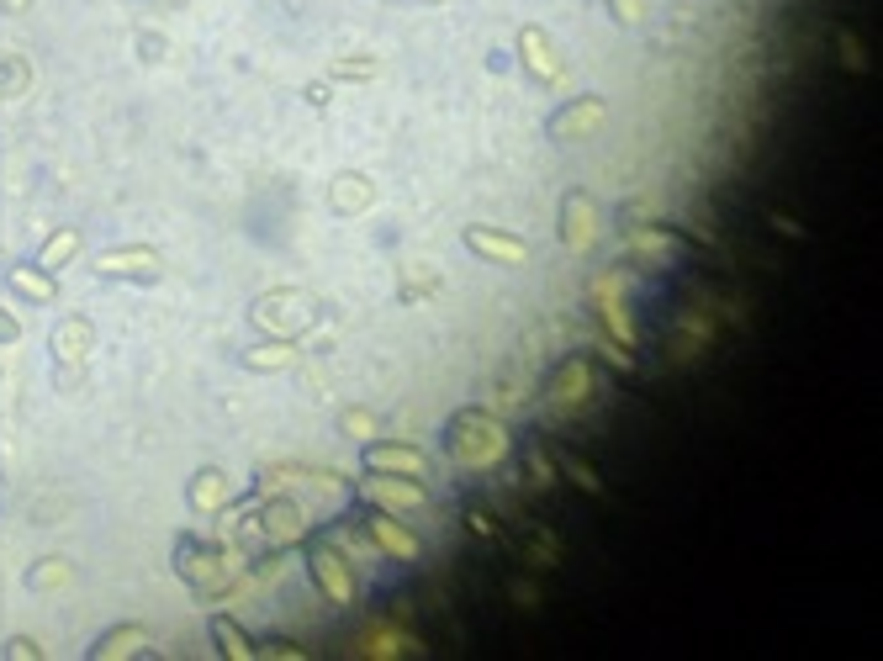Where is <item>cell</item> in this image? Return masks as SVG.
Here are the masks:
<instances>
[{
	"label": "cell",
	"instance_id": "1f68e13d",
	"mask_svg": "<svg viewBox=\"0 0 883 661\" xmlns=\"http://www.w3.org/2000/svg\"><path fill=\"white\" fill-rule=\"evenodd\" d=\"M524 466H529V482H535V487H550V482H556V471H550V461H545V455H540L535 445H529Z\"/></svg>",
	"mask_w": 883,
	"mask_h": 661
},
{
	"label": "cell",
	"instance_id": "7c38bea8",
	"mask_svg": "<svg viewBox=\"0 0 883 661\" xmlns=\"http://www.w3.org/2000/svg\"><path fill=\"white\" fill-rule=\"evenodd\" d=\"M365 471H392V476H429V455L413 445H397V439H365L360 450Z\"/></svg>",
	"mask_w": 883,
	"mask_h": 661
},
{
	"label": "cell",
	"instance_id": "f1b7e54d",
	"mask_svg": "<svg viewBox=\"0 0 883 661\" xmlns=\"http://www.w3.org/2000/svg\"><path fill=\"white\" fill-rule=\"evenodd\" d=\"M360 651L371 656V661H397L402 656V640L397 635H371V640H360Z\"/></svg>",
	"mask_w": 883,
	"mask_h": 661
},
{
	"label": "cell",
	"instance_id": "5b68a950",
	"mask_svg": "<svg viewBox=\"0 0 883 661\" xmlns=\"http://www.w3.org/2000/svg\"><path fill=\"white\" fill-rule=\"evenodd\" d=\"M461 244L476 254V260H487V265H508V270L529 265V238H524V233H508V228L471 223V228L461 233Z\"/></svg>",
	"mask_w": 883,
	"mask_h": 661
},
{
	"label": "cell",
	"instance_id": "3957f363",
	"mask_svg": "<svg viewBox=\"0 0 883 661\" xmlns=\"http://www.w3.org/2000/svg\"><path fill=\"white\" fill-rule=\"evenodd\" d=\"M254 328H265L270 339H297L302 328L318 323V297L302 286H286V291H265L260 302L249 307Z\"/></svg>",
	"mask_w": 883,
	"mask_h": 661
},
{
	"label": "cell",
	"instance_id": "f546056e",
	"mask_svg": "<svg viewBox=\"0 0 883 661\" xmlns=\"http://www.w3.org/2000/svg\"><path fill=\"white\" fill-rule=\"evenodd\" d=\"M609 16L619 27H640L646 22V0H609Z\"/></svg>",
	"mask_w": 883,
	"mask_h": 661
},
{
	"label": "cell",
	"instance_id": "4316f807",
	"mask_svg": "<svg viewBox=\"0 0 883 661\" xmlns=\"http://www.w3.org/2000/svg\"><path fill=\"white\" fill-rule=\"evenodd\" d=\"M59 582H69V561H59V556H48L43 566L27 572V587H59Z\"/></svg>",
	"mask_w": 883,
	"mask_h": 661
},
{
	"label": "cell",
	"instance_id": "e0dca14e",
	"mask_svg": "<svg viewBox=\"0 0 883 661\" xmlns=\"http://www.w3.org/2000/svg\"><path fill=\"white\" fill-rule=\"evenodd\" d=\"M154 651V635L143 624H117L106 630L96 646H90V661H133V656H149Z\"/></svg>",
	"mask_w": 883,
	"mask_h": 661
},
{
	"label": "cell",
	"instance_id": "cb8c5ba5",
	"mask_svg": "<svg viewBox=\"0 0 883 661\" xmlns=\"http://www.w3.org/2000/svg\"><path fill=\"white\" fill-rule=\"evenodd\" d=\"M598 318H603V328H609V339L619 344V350H635V323H630V307L614 302V297H603V302H598Z\"/></svg>",
	"mask_w": 883,
	"mask_h": 661
},
{
	"label": "cell",
	"instance_id": "277c9868",
	"mask_svg": "<svg viewBox=\"0 0 883 661\" xmlns=\"http://www.w3.org/2000/svg\"><path fill=\"white\" fill-rule=\"evenodd\" d=\"M307 577H312V587H318L328 603H334V609H349V603L360 598L355 561H349L334 540H312L307 545Z\"/></svg>",
	"mask_w": 883,
	"mask_h": 661
},
{
	"label": "cell",
	"instance_id": "4fadbf2b",
	"mask_svg": "<svg viewBox=\"0 0 883 661\" xmlns=\"http://www.w3.org/2000/svg\"><path fill=\"white\" fill-rule=\"evenodd\" d=\"M376 207V186L360 170H339L334 186H328V212L334 217H365Z\"/></svg>",
	"mask_w": 883,
	"mask_h": 661
},
{
	"label": "cell",
	"instance_id": "d6a6232c",
	"mask_svg": "<svg viewBox=\"0 0 883 661\" xmlns=\"http://www.w3.org/2000/svg\"><path fill=\"white\" fill-rule=\"evenodd\" d=\"M6 656H11V661H22V656H27V661H38V656H43V646H38V640H22V635H16L11 646H6Z\"/></svg>",
	"mask_w": 883,
	"mask_h": 661
},
{
	"label": "cell",
	"instance_id": "30bf717a",
	"mask_svg": "<svg viewBox=\"0 0 883 661\" xmlns=\"http://www.w3.org/2000/svg\"><path fill=\"white\" fill-rule=\"evenodd\" d=\"M593 244H598V201L587 191H566L561 196V249L587 254Z\"/></svg>",
	"mask_w": 883,
	"mask_h": 661
},
{
	"label": "cell",
	"instance_id": "5bb4252c",
	"mask_svg": "<svg viewBox=\"0 0 883 661\" xmlns=\"http://www.w3.org/2000/svg\"><path fill=\"white\" fill-rule=\"evenodd\" d=\"M365 529H371V540L381 556H392V561H413L418 556V540L408 535V529L397 524V513H386V508H365Z\"/></svg>",
	"mask_w": 883,
	"mask_h": 661
},
{
	"label": "cell",
	"instance_id": "9c48e42d",
	"mask_svg": "<svg viewBox=\"0 0 883 661\" xmlns=\"http://www.w3.org/2000/svg\"><path fill=\"white\" fill-rule=\"evenodd\" d=\"M254 529H260V540L265 545H302L307 540V513H302V503H291V498H265L260 503V513H254Z\"/></svg>",
	"mask_w": 883,
	"mask_h": 661
},
{
	"label": "cell",
	"instance_id": "8fae6325",
	"mask_svg": "<svg viewBox=\"0 0 883 661\" xmlns=\"http://www.w3.org/2000/svg\"><path fill=\"white\" fill-rule=\"evenodd\" d=\"M238 498V487H233V476L223 466H201L191 482H186V503L191 513H201V519H217V513H228V503Z\"/></svg>",
	"mask_w": 883,
	"mask_h": 661
},
{
	"label": "cell",
	"instance_id": "2e32d148",
	"mask_svg": "<svg viewBox=\"0 0 883 661\" xmlns=\"http://www.w3.org/2000/svg\"><path fill=\"white\" fill-rule=\"evenodd\" d=\"M96 270L106 281H159V254L154 249H106Z\"/></svg>",
	"mask_w": 883,
	"mask_h": 661
},
{
	"label": "cell",
	"instance_id": "83f0119b",
	"mask_svg": "<svg viewBox=\"0 0 883 661\" xmlns=\"http://www.w3.org/2000/svg\"><path fill=\"white\" fill-rule=\"evenodd\" d=\"M339 429H344L349 439H360V445H365V439H376V413H365V408H349V413L339 418Z\"/></svg>",
	"mask_w": 883,
	"mask_h": 661
},
{
	"label": "cell",
	"instance_id": "ba28073f",
	"mask_svg": "<svg viewBox=\"0 0 883 661\" xmlns=\"http://www.w3.org/2000/svg\"><path fill=\"white\" fill-rule=\"evenodd\" d=\"M603 122H609V101L603 96H577V101H566L561 112H550L545 133L556 143H577V138H593Z\"/></svg>",
	"mask_w": 883,
	"mask_h": 661
},
{
	"label": "cell",
	"instance_id": "603a6c76",
	"mask_svg": "<svg viewBox=\"0 0 883 661\" xmlns=\"http://www.w3.org/2000/svg\"><path fill=\"white\" fill-rule=\"evenodd\" d=\"M439 291V270L429 265V260H413V265H402V281H397V297L408 302V307H418L423 297H434Z\"/></svg>",
	"mask_w": 883,
	"mask_h": 661
},
{
	"label": "cell",
	"instance_id": "52a82bcc",
	"mask_svg": "<svg viewBox=\"0 0 883 661\" xmlns=\"http://www.w3.org/2000/svg\"><path fill=\"white\" fill-rule=\"evenodd\" d=\"M519 64H524V75L545 90L566 80V59H561V48L545 27H519Z\"/></svg>",
	"mask_w": 883,
	"mask_h": 661
},
{
	"label": "cell",
	"instance_id": "7a4b0ae2",
	"mask_svg": "<svg viewBox=\"0 0 883 661\" xmlns=\"http://www.w3.org/2000/svg\"><path fill=\"white\" fill-rule=\"evenodd\" d=\"M238 566H244L238 550H223L212 540H180L175 545V572L186 577V587H196V593H228Z\"/></svg>",
	"mask_w": 883,
	"mask_h": 661
},
{
	"label": "cell",
	"instance_id": "d6986e66",
	"mask_svg": "<svg viewBox=\"0 0 883 661\" xmlns=\"http://www.w3.org/2000/svg\"><path fill=\"white\" fill-rule=\"evenodd\" d=\"M6 286L16 291V297L38 302V307H53V302H59V281H53L48 270H38V265H11V270H6Z\"/></svg>",
	"mask_w": 883,
	"mask_h": 661
},
{
	"label": "cell",
	"instance_id": "484cf974",
	"mask_svg": "<svg viewBox=\"0 0 883 661\" xmlns=\"http://www.w3.org/2000/svg\"><path fill=\"white\" fill-rule=\"evenodd\" d=\"M381 75V59H334L323 80H376Z\"/></svg>",
	"mask_w": 883,
	"mask_h": 661
},
{
	"label": "cell",
	"instance_id": "74e56055",
	"mask_svg": "<svg viewBox=\"0 0 883 661\" xmlns=\"http://www.w3.org/2000/svg\"><path fill=\"white\" fill-rule=\"evenodd\" d=\"M423 6H434V0H423Z\"/></svg>",
	"mask_w": 883,
	"mask_h": 661
},
{
	"label": "cell",
	"instance_id": "44dd1931",
	"mask_svg": "<svg viewBox=\"0 0 883 661\" xmlns=\"http://www.w3.org/2000/svg\"><path fill=\"white\" fill-rule=\"evenodd\" d=\"M53 360L69 365V360H85V350L96 344V328H90V318H64L59 328H53Z\"/></svg>",
	"mask_w": 883,
	"mask_h": 661
},
{
	"label": "cell",
	"instance_id": "8992f818",
	"mask_svg": "<svg viewBox=\"0 0 883 661\" xmlns=\"http://www.w3.org/2000/svg\"><path fill=\"white\" fill-rule=\"evenodd\" d=\"M360 498L376 503L386 513H408V508H423L429 503V487H423V476H392V471H371L360 482Z\"/></svg>",
	"mask_w": 883,
	"mask_h": 661
},
{
	"label": "cell",
	"instance_id": "8d00e7d4",
	"mask_svg": "<svg viewBox=\"0 0 883 661\" xmlns=\"http://www.w3.org/2000/svg\"><path fill=\"white\" fill-rule=\"evenodd\" d=\"M27 6H32V0H6V11H11V16H22Z\"/></svg>",
	"mask_w": 883,
	"mask_h": 661
},
{
	"label": "cell",
	"instance_id": "ffe728a7",
	"mask_svg": "<svg viewBox=\"0 0 883 661\" xmlns=\"http://www.w3.org/2000/svg\"><path fill=\"white\" fill-rule=\"evenodd\" d=\"M212 646H217V656H228V661H254V635L238 624L233 614H212Z\"/></svg>",
	"mask_w": 883,
	"mask_h": 661
},
{
	"label": "cell",
	"instance_id": "9a60e30c",
	"mask_svg": "<svg viewBox=\"0 0 883 661\" xmlns=\"http://www.w3.org/2000/svg\"><path fill=\"white\" fill-rule=\"evenodd\" d=\"M297 339H265L254 344V350H238V365H244L249 376H281V371H297Z\"/></svg>",
	"mask_w": 883,
	"mask_h": 661
},
{
	"label": "cell",
	"instance_id": "4dcf8cb0",
	"mask_svg": "<svg viewBox=\"0 0 883 661\" xmlns=\"http://www.w3.org/2000/svg\"><path fill=\"white\" fill-rule=\"evenodd\" d=\"M254 656H286V661H307V651L297 646V640H281V635H270L265 646H254Z\"/></svg>",
	"mask_w": 883,
	"mask_h": 661
},
{
	"label": "cell",
	"instance_id": "d4e9b609",
	"mask_svg": "<svg viewBox=\"0 0 883 661\" xmlns=\"http://www.w3.org/2000/svg\"><path fill=\"white\" fill-rule=\"evenodd\" d=\"M561 476H566V482H572V487H582L587 498H603V476H598L593 466H587L582 455H572V450H566V455H561Z\"/></svg>",
	"mask_w": 883,
	"mask_h": 661
},
{
	"label": "cell",
	"instance_id": "ac0fdd59",
	"mask_svg": "<svg viewBox=\"0 0 883 661\" xmlns=\"http://www.w3.org/2000/svg\"><path fill=\"white\" fill-rule=\"evenodd\" d=\"M587 392H593V371H587V360H566L556 376H550V387L545 397L556 402V408H577V402H587Z\"/></svg>",
	"mask_w": 883,
	"mask_h": 661
},
{
	"label": "cell",
	"instance_id": "6da1fadb",
	"mask_svg": "<svg viewBox=\"0 0 883 661\" xmlns=\"http://www.w3.org/2000/svg\"><path fill=\"white\" fill-rule=\"evenodd\" d=\"M445 450H450V461H461V466H471V471H487L492 461H503L508 434H503L498 418H487V413L471 408V413H461V418L450 424Z\"/></svg>",
	"mask_w": 883,
	"mask_h": 661
},
{
	"label": "cell",
	"instance_id": "836d02e7",
	"mask_svg": "<svg viewBox=\"0 0 883 661\" xmlns=\"http://www.w3.org/2000/svg\"><path fill=\"white\" fill-rule=\"evenodd\" d=\"M841 48H846V69H868V59H862V48L852 32H841Z\"/></svg>",
	"mask_w": 883,
	"mask_h": 661
},
{
	"label": "cell",
	"instance_id": "7402d4cb",
	"mask_svg": "<svg viewBox=\"0 0 883 661\" xmlns=\"http://www.w3.org/2000/svg\"><path fill=\"white\" fill-rule=\"evenodd\" d=\"M80 244H85L80 228H59V233H48V244L38 249V260H32V265L48 270V275H59V270H64L69 260H75V254H80Z\"/></svg>",
	"mask_w": 883,
	"mask_h": 661
},
{
	"label": "cell",
	"instance_id": "d590c367",
	"mask_svg": "<svg viewBox=\"0 0 883 661\" xmlns=\"http://www.w3.org/2000/svg\"><path fill=\"white\" fill-rule=\"evenodd\" d=\"M307 101H312V106H328V101H334V90H328V80H312V85H307Z\"/></svg>",
	"mask_w": 883,
	"mask_h": 661
},
{
	"label": "cell",
	"instance_id": "e575fe53",
	"mask_svg": "<svg viewBox=\"0 0 883 661\" xmlns=\"http://www.w3.org/2000/svg\"><path fill=\"white\" fill-rule=\"evenodd\" d=\"M16 339H22V323H16L11 312L0 307V344H16Z\"/></svg>",
	"mask_w": 883,
	"mask_h": 661
}]
</instances>
